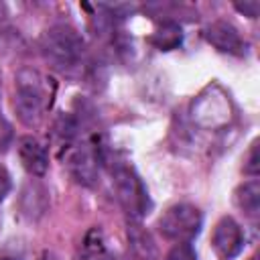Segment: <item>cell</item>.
<instances>
[{"mask_svg":"<svg viewBox=\"0 0 260 260\" xmlns=\"http://www.w3.org/2000/svg\"><path fill=\"white\" fill-rule=\"evenodd\" d=\"M211 246H213V252L221 260L236 258L244 248V232L240 223L232 217H221L213 228Z\"/></svg>","mask_w":260,"mask_h":260,"instance_id":"8992f818","label":"cell"},{"mask_svg":"<svg viewBox=\"0 0 260 260\" xmlns=\"http://www.w3.org/2000/svg\"><path fill=\"white\" fill-rule=\"evenodd\" d=\"M41 260H55V256H53V254H49V252H45V254L41 256Z\"/></svg>","mask_w":260,"mask_h":260,"instance_id":"ac0fdd59","label":"cell"},{"mask_svg":"<svg viewBox=\"0 0 260 260\" xmlns=\"http://www.w3.org/2000/svg\"><path fill=\"white\" fill-rule=\"evenodd\" d=\"M236 203L248 217H256L260 213V183L256 179H252V181L244 183L242 187H238Z\"/></svg>","mask_w":260,"mask_h":260,"instance_id":"8fae6325","label":"cell"},{"mask_svg":"<svg viewBox=\"0 0 260 260\" xmlns=\"http://www.w3.org/2000/svg\"><path fill=\"white\" fill-rule=\"evenodd\" d=\"M0 98H2V87H0Z\"/></svg>","mask_w":260,"mask_h":260,"instance_id":"ffe728a7","label":"cell"},{"mask_svg":"<svg viewBox=\"0 0 260 260\" xmlns=\"http://www.w3.org/2000/svg\"><path fill=\"white\" fill-rule=\"evenodd\" d=\"M8 142H10V126L4 122V118H0V152L6 150Z\"/></svg>","mask_w":260,"mask_h":260,"instance_id":"e0dca14e","label":"cell"},{"mask_svg":"<svg viewBox=\"0 0 260 260\" xmlns=\"http://www.w3.org/2000/svg\"><path fill=\"white\" fill-rule=\"evenodd\" d=\"M165 260H197V254L191 242H179L169 250Z\"/></svg>","mask_w":260,"mask_h":260,"instance_id":"4fadbf2b","label":"cell"},{"mask_svg":"<svg viewBox=\"0 0 260 260\" xmlns=\"http://www.w3.org/2000/svg\"><path fill=\"white\" fill-rule=\"evenodd\" d=\"M67 165L73 175V179L79 185H93L100 173V154L98 146L93 142H81V144H71L67 148Z\"/></svg>","mask_w":260,"mask_h":260,"instance_id":"5b68a950","label":"cell"},{"mask_svg":"<svg viewBox=\"0 0 260 260\" xmlns=\"http://www.w3.org/2000/svg\"><path fill=\"white\" fill-rule=\"evenodd\" d=\"M201 223H203V217L195 205L177 203L160 215L158 230L165 238L175 240L179 244V242H191L199 234Z\"/></svg>","mask_w":260,"mask_h":260,"instance_id":"277c9868","label":"cell"},{"mask_svg":"<svg viewBox=\"0 0 260 260\" xmlns=\"http://www.w3.org/2000/svg\"><path fill=\"white\" fill-rule=\"evenodd\" d=\"M8 191H10V175H8V171L0 165V201L8 195Z\"/></svg>","mask_w":260,"mask_h":260,"instance_id":"2e32d148","label":"cell"},{"mask_svg":"<svg viewBox=\"0 0 260 260\" xmlns=\"http://www.w3.org/2000/svg\"><path fill=\"white\" fill-rule=\"evenodd\" d=\"M126 240L132 256L136 260H158V246L152 234L136 219H130L126 225Z\"/></svg>","mask_w":260,"mask_h":260,"instance_id":"9c48e42d","label":"cell"},{"mask_svg":"<svg viewBox=\"0 0 260 260\" xmlns=\"http://www.w3.org/2000/svg\"><path fill=\"white\" fill-rule=\"evenodd\" d=\"M55 85L37 69H22L16 75L14 110L24 126H39L51 108Z\"/></svg>","mask_w":260,"mask_h":260,"instance_id":"6da1fadb","label":"cell"},{"mask_svg":"<svg viewBox=\"0 0 260 260\" xmlns=\"http://www.w3.org/2000/svg\"><path fill=\"white\" fill-rule=\"evenodd\" d=\"M244 171H246L248 175H252V177L258 175V142L252 144V148H250V152H248V162L244 165Z\"/></svg>","mask_w":260,"mask_h":260,"instance_id":"5bb4252c","label":"cell"},{"mask_svg":"<svg viewBox=\"0 0 260 260\" xmlns=\"http://www.w3.org/2000/svg\"><path fill=\"white\" fill-rule=\"evenodd\" d=\"M203 35H205L207 43L213 45L221 53L236 55V57H242L246 53V41L242 39V35L238 32V28L232 22L213 20L211 24H207Z\"/></svg>","mask_w":260,"mask_h":260,"instance_id":"52a82bcc","label":"cell"},{"mask_svg":"<svg viewBox=\"0 0 260 260\" xmlns=\"http://www.w3.org/2000/svg\"><path fill=\"white\" fill-rule=\"evenodd\" d=\"M234 6H236L238 12H244V14L250 16V18H256V16H258V8H260L258 2H254V0H252V2H244V4L238 2V4H234Z\"/></svg>","mask_w":260,"mask_h":260,"instance_id":"9a60e30c","label":"cell"},{"mask_svg":"<svg viewBox=\"0 0 260 260\" xmlns=\"http://www.w3.org/2000/svg\"><path fill=\"white\" fill-rule=\"evenodd\" d=\"M77 260H114L110 254L106 236L100 228H91L85 232V236L79 244Z\"/></svg>","mask_w":260,"mask_h":260,"instance_id":"30bf717a","label":"cell"},{"mask_svg":"<svg viewBox=\"0 0 260 260\" xmlns=\"http://www.w3.org/2000/svg\"><path fill=\"white\" fill-rule=\"evenodd\" d=\"M112 185L116 191V197L124 211L130 215V219H140L144 213H148L150 201L146 187L142 185L136 171L128 165H116L112 169Z\"/></svg>","mask_w":260,"mask_h":260,"instance_id":"3957f363","label":"cell"},{"mask_svg":"<svg viewBox=\"0 0 260 260\" xmlns=\"http://www.w3.org/2000/svg\"><path fill=\"white\" fill-rule=\"evenodd\" d=\"M160 51H169V49H175L179 43H181V28L175 24V22H165L156 32L154 37L150 39Z\"/></svg>","mask_w":260,"mask_h":260,"instance_id":"7c38bea8","label":"cell"},{"mask_svg":"<svg viewBox=\"0 0 260 260\" xmlns=\"http://www.w3.org/2000/svg\"><path fill=\"white\" fill-rule=\"evenodd\" d=\"M41 53L53 67L61 71H71L81 63L85 43L75 28L67 24H55L43 32Z\"/></svg>","mask_w":260,"mask_h":260,"instance_id":"7a4b0ae2","label":"cell"},{"mask_svg":"<svg viewBox=\"0 0 260 260\" xmlns=\"http://www.w3.org/2000/svg\"><path fill=\"white\" fill-rule=\"evenodd\" d=\"M18 156L24 171L32 177H43L49 169V152L35 136H22L18 140Z\"/></svg>","mask_w":260,"mask_h":260,"instance_id":"ba28073f","label":"cell"},{"mask_svg":"<svg viewBox=\"0 0 260 260\" xmlns=\"http://www.w3.org/2000/svg\"><path fill=\"white\" fill-rule=\"evenodd\" d=\"M0 260H12V258H0Z\"/></svg>","mask_w":260,"mask_h":260,"instance_id":"d6986e66","label":"cell"}]
</instances>
